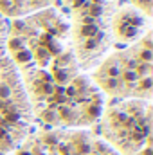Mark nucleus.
<instances>
[{
  "label": "nucleus",
  "instance_id": "4",
  "mask_svg": "<svg viewBox=\"0 0 153 155\" xmlns=\"http://www.w3.org/2000/svg\"><path fill=\"white\" fill-rule=\"evenodd\" d=\"M139 9H142L146 15H150L151 13V0H132Z\"/></svg>",
  "mask_w": 153,
  "mask_h": 155
},
{
  "label": "nucleus",
  "instance_id": "7",
  "mask_svg": "<svg viewBox=\"0 0 153 155\" xmlns=\"http://www.w3.org/2000/svg\"><path fill=\"white\" fill-rule=\"evenodd\" d=\"M4 135H5V130H4V128H0V139H2Z\"/></svg>",
  "mask_w": 153,
  "mask_h": 155
},
{
  "label": "nucleus",
  "instance_id": "8",
  "mask_svg": "<svg viewBox=\"0 0 153 155\" xmlns=\"http://www.w3.org/2000/svg\"><path fill=\"white\" fill-rule=\"evenodd\" d=\"M18 155H31V153H29V152H20Z\"/></svg>",
  "mask_w": 153,
  "mask_h": 155
},
{
  "label": "nucleus",
  "instance_id": "2",
  "mask_svg": "<svg viewBox=\"0 0 153 155\" xmlns=\"http://www.w3.org/2000/svg\"><path fill=\"white\" fill-rule=\"evenodd\" d=\"M142 25H144V20L133 9H121L117 13V16L114 18L115 35L124 41L137 38L142 31Z\"/></svg>",
  "mask_w": 153,
  "mask_h": 155
},
{
  "label": "nucleus",
  "instance_id": "1",
  "mask_svg": "<svg viewBox=\"0 0 153 155\" xmlns=\"http://www.w3.org/2000/svg\"><path fill=\"white\" fill-rule=\"evenodd\" d=\"M151 35L146 33L139 43L108 58L96 72V79H114L117 96L150 97L153 71Z\"/></svg>",
  "mask_w": 153,
  "mask_h": 155
},
{
  "label": "nucleus",
  "instance_id": "5",
  "mask_svg": "<svg viewBox=\"0 0 153 155\" xmlns=\"http://www.w3.org/2000/svg\"><path fill=\"white\" fill-rule=\"evenodd\" d=\"M76 150H77V153H81V155H88L90 152H92V146L88 144V143H77L76 144Z\"/></svg>",
  "mask_w": 153,
  "mask_h": 155
},
{
  "label": "nucleus",
  "instance_id": "11",
  "mask_svg": "<svg viewBox=\"0 0 153 155\" xmlns=\"http://www.w3.org/2000/svg\"><path fill=\"white\" fill-rule=\"evenodd\" d=\"M108 155H110V153H108Z\"/></svg>",
  "mask_w": 153,
  "mask_h": 155
},
{
  "label": "nucleus",
  "instance_id": "9",
  "mask_svg": "<svg viewBox=\"0 0 153 155\" xmlns=\"http://www.w3.org/2000/svg\"><path fill=\"white\" fill-rule=\"evenodd\" d=\"M88 155H96V153H88Z\"/></svg>",
  "mask_w": 153,
  "mask_h": 155
},
{
  "label": "nucleus",
  "instance_id": "10",
  "mask_svg": "<svg viewBox=\"0 0 153 155\" xmlns=\"http://www.w3.org/2000/svg\"><path fill=\"white\" fill-rule=\"evenodd\" d=\"M0 155H2V153H0Z\"/></svg>",
  "mask_w": 153,
  "mask_h": 155
},
{
  "label": "nucleus",
  "instance_id": "6",
  "mask_svg": "<svg viewBox=\"0 0 153 155\" xmlns=\"http://www.w3.org/2000/svg\"><path fill=\"white\" fill-rule=\"evenodd\" d=\"M141 155H151V148L148 146V148H146V150H144V152H142Z\"/></svg>",
  "mask_w": 153,
  "mask_h": 155
},
{
  "label": "nucleus",
  "instance_id": "3",
  "mask_svg": "<svg viewBox=\"0 0 153 155\" xmlns=\"http://www.w3.org/2000/svg\"><path fill=\"white\" fill-rule=\"evenodd\" d=\"M52 0H0V15L7 16H20L33 11L43 9Z\"/></svg>",
  "mask_w": 153,
  "mask_h": 155
}]
</instances>
